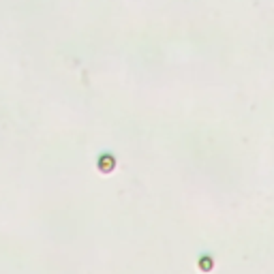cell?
Instances as JSON below:
<instances>
[{
  "label": "cell",
  "mask_w": 274,
  "mask_h": 274,
  "mask_svg": "<svg viewBox=\"0 0 274 274\" xmlns=\"http://www.w3.org/2000/svg\"><path fill=\"white\" fill-rule=\"evenodd\" d=\"M212 266H215V261H212L210 255H204V257L199 259V270H201V272H206V274H208V272L212 270Z\"/></svg>",
  "instance_id": "6da1fadb"
},
{
  "label": "cell",
  "mask_w": 274,
  "mask_h": 274,
  "mask_svg": "<svg viewBox=\"0 0 274 274\" xmlns=\"http://www.w3.org/2000/svg\"><path fill=\"white\" fill-rule=\"evenodd\" d=\"M99 167H101V171H103V174H109V169L114 167V159H111V157L101 159V161H99Z\"/></svg>",
  "instance_id": "7a4b0ae2"
}]
</instances>
